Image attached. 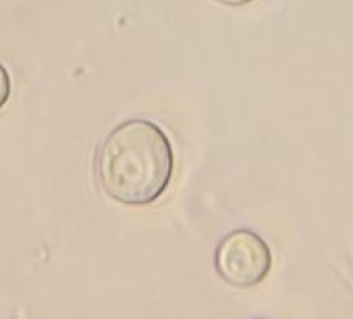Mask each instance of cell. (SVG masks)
I'll use <instances>...</instances> for the list:
<instances>
[{"label": "cell", "instance_id": "obj_1", "mask_svg": "<svg viewBox=\"0 0 353 319\" xmlns=\"http://www.w3.org/2000/svg\"><path fill=\"white\" fill-rule=\"evenodd\" d=\"M175 168L165 131L149 120H128L108 133L96 155V176L110 199L123 206L154 204Z\"/></svg>", "mask_w": 353, "mask_h": 319}, {"label": "cell", "instance_id": "obj_2", "mask_svg": "<svg viewBox=\"0 0 353 319\" xmlns=\"http://www.w3.org/2000/svg\"><path fill=\"white\" fill-rule=\"evenodd\" d=\"M216 273L237 288L261 283L272 267V252L251 230H234L220 240L215 250Z\"/></svg>", "mask_w": 353, "mask_h": 319}, {"label": "cell", "instance_id": "obj_3", "mask_svg": "<svg viewBox=\"0 0 353 319\" xmlns=\"http://www.w3.org/2000/svg\"><path fill=\"white\" fill-rule=\"evenodd\" d=\"M12 83L11 76H9V71L6 69V66L0 63V109L8 104L9 97H11Z\"/></svg>", "mask_w": 353, "mask_h": 319}, {"label": "cell", "instance_id": "obj_4", "mask_svg": "<svg viewBox=\"0 0 353 319\" xmlns=\"http://www.w3.org/2000/svg\"><path fill=\"white\" fill-rule=\"evenodd\" d=\"M216 2L222 6H227V8H244V6L254 2V0H216Z\"/></svg>", "mask_w": 353, "mask_h": 319}]
</instances>
